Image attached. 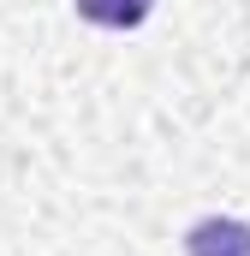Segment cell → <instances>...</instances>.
<instances>
[{
  "label": "cell",
  "mask_w": 250,
  "mask_h": 256,
  "mask_svg": "<svg viewBox=\"0 0 250 256\" xmlns=\"http://www.w3.org/2000/svg\"><path fill=\"white\" fill-rule=\"evenodd\" d=\"M185 256H250V220L208 214L185 232Z\"/></svg>",
  "instance_id": "6da1fadb"
},
{
  "label": "cell",
  "mask_w": 250,
  "mask_h": 256,
  "mask_svg": "<svg viewBox=\"0 0 250 256\" xmlns=\"http://www.w3.org/2000/svg\"><path fill=\"white\" fill-rule=\"evenodd\" d=\"M72 6H78V18H90L102 30H137L155 12V0H72Z\"/></svg>",
  "instance_id": "7a4b0ae2"
}]
</instances>
